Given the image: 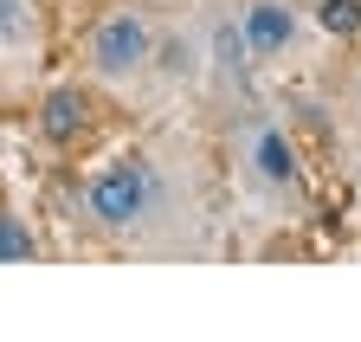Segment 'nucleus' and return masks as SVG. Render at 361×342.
<instances>
[{"label": "nucleus", "mask_w": 361, "mask_h": 342, "mask_svg": "<svg viewBox=\"0 0 361 342\" xmlns=\"http://www.w3.org/2000/svg\"><path fill=\"white\" fill-rule=\"evenodd\" d=\"M142 207H149V181H142L135 161H116V168H104V175L90 181V213H97L104 226H135Z\"/></svg>", "instance_id": "1"}, {"label": "nucleus", "mask_w": 361, "mask_h": 342, "mask_svg": "<svg viewBox=\"0 0 361 342\" xmlns=\"http://www.w3.org/2000/svg\"><path fill=\"white\" fill-rule=\"evenodd\" d=\"M90 59H97L104 78L135 71V65L149 59V26L135 20V13H110V20H97V32H90Z\"/></svg>", "instance_id": "2"}, {"label": "nucleus", "mask_w": 361, "mask_h": 342, "mask_svg": "<svg viewBox=\"0 0 361 342\" xmlns=\"http://www.w3.org/2000/svg\"><path fill=\"white\" fill-rule=\"evenodd\" d=\"M245 46L252 52H284L290 46V7H278V0H258V7H245Z\"/></svg>", "instance_id": "3"}, {"label": "nucleus", "mask_w": 361, "mask_h": 342, "mask_svg": "<svg viewBox=\"0 0 361 342\" xmlns=\"http://www.w3.org/2000/svg\"><path fill=\"white\" fill-rule=\"evenodd\" d=\"M39 130L52 136V142H71L84 130V91H52L45 110H39Z\"/></svg>", "instance_id": "4"}, {"label": "nucleus", "mask_w": 361, "mask_h": 342, "mask_svg": "<svg viewBox=\"0 0 361 342\" xmlns=\"http://www.w3.org/2000/svg\"><path fill=\"white\" fill-rule=\"evenodd\" d=\"M258 175L264 181H297V155H290L284 130H264L258 136Z\"/></svg>", "instance_id": "5"}, {"label": "nucleus", "mask_w": 361, "mask_h": 342, "mask_svg": "<svg viewBox=\"0 0 361 342\" xmlns=\"http://www.w3.org/2000/svg\"><path fill=\"white\" fill-rule=\"evenodd\" d=\"M316 26L329 39H355L361 32V0H323V7H316Z\"/></svg>", "instance_id": "6"}, {"label": "nucleus", "mask_w": 361, "mask_h": 342, "mask_svg": "<svg viewBox=\"0 0 361 342\" xmlns=\"http://www.w3.org/2000/svg\"><path fill=\"white\" fill-rule=\"evenodd\" d=\"M26 259H32V233L0 213V265H26Z\"/></svg>", "instance_id": "7"}, {"label": "nucleus", "mask_w": 361, "mask_h": 342, "mask_svg": "<svg viewBox=\"0 0 361 342\" xmlns=\"http://www.w3.org/2000/svg\"><path fill=\"white\" fill-rule=\"evenodd\" d=\"M219 52H226V65H239L252 46H245V32H233V26H226V32H219Z\"/></svg>", "instance_id": "8"}]
</instances>
